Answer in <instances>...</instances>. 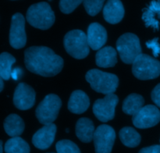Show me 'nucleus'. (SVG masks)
I'll list each match as a JSON object with an SVG mask.
<instances>
[{
  "label": "nucleus",
  "mask_w": 160,
  "mask_h": 153,
  "mask_svg": "<svg viewBox=\"0 0 160 153\" xmlns=\"http://www.w3.org/2000/svg\"><path fill=\"white\" fill-rule=\"evenodd\" d=\"M26 68L37 75L55 76L62 71L63 60L51 49L45 46H31L24 52Z\"/></svg>",
  "instance_id": "1"
},
{
  "label": "nucleus",
  "mask_w": 160,
  "mask_h": 153,
  "mask_svg": "<svg viewBox=\"0 0 160 153\" xmlns=\"http://www.w3.org/2000/svg\"><path fill=\"white\" fill-rule=\"evenodd\" d=\"M26 19L31 26L42 30H47L55 22V14L48 3L41 2L30 6Z\"/></svg>",
  "instance_id": "2"
},
{
  "label": "nucleus",
  "mask_w": 160,
  "mask_h": 153,
  "mask_svg": "<svg viewBox=\"0 0 160 153\" xmlns=\"http://www.w3.org/2000/svg\"><path fill=\"white\" fill-rule=\"evenodd\" d=\"M85 78L94 90L106 95L113 94L119 85V79L117 75L98 69L89 70Z\"/></svg>",
  "instance_id": "3"
},
{
  "label": "nucleus",
  "mask_w": 160,
  "mask_h": 153,
  "mask_svg": "<svg viewBox=\"0 0 160 153\" xmlns=\"http://www.w3.org/2000/svg\"><path fill=\"white\" fill-rule=\"evenodd\" d=\"M63 43L67 53L76 59H84L90 52L87 35L81 30H73L67 33Z\"/></svg>",
  "instance_id": "4"
},
{
  "label": "nucleus",
  "mask_w": 160,
  "mask_h": 153,
  "mask_svg": "<svg viewBox=\"0 0 160 153\" xmlns=\"http://www.w3.org/2000/svg\"><path fill=\"white\" fill-rule=\"evenodd\" d=\"M132 72L136 78L141 80L156 79L160 75V61L141 53L133 62Z\"/></svg>",
  "instance_id": "5"
},
{
  "label": "nucleus",
  "mask_w": 160,
  "mask_h": 153,
  "mask_svg": "<svg viewBox=\"0 0 160 153\" xmlns=\"http://www.w3.org/2000/svg\"><path fill=\"white\" fill-rule=\"evenodd\" d=\"M117 49L122 61L128 64H133L142 53L139 38L133 33L122 35L117 42Z\"/></svg>",
  "instance_id": "6"
},
{
  "label": "nucleus",
  "mask_w": 160,
  "mask_h": 153,
  "mask_svg": "<svg viewBox=\"0 0 160 153\" xmlns=\"http://www.w3.org/2000/svg\"><path fill=\"white\" fill-rule=\"evenodd\" d=\"M62 105L60 98L56 94H48L36 108V117L43 125L52 124L57 118Z\"/></svg>",
  "instance_id": "7"
},
{
  "label": "nucleus",
  "mask_w": 160,
  "mask_h": 153,
  "mask_svg": "<svg viewBox=\"0 0 160 153\" xmlns=\"http://www.w3.org/2000/svg\"><path fill=\"white\" fill-rule=\"evenodd\" d=\"M118 102V97L113 94H107L103 98L95 101L92 108L95 117L103 123L113 119Z\"/></svg>",
  "instance_id": "8"
},
{
  "label": "nucleus",
  "mask_w": 160,
  "mask_h": 153,
  "mask_svg": "<svg viewBox=\"0 0 160 153\" xmlns=\"http://www.w3.org/2000/svg\"><path fill=\"white\" fill-rule=\"evenodd\" d=\"M116 139L115 130L108 125H100L95 130L93 141L95 153H111Z\"/></svg>",
  "instance_id": "9"
},
{
  "label": "nucleus",
  "mask_w": 160,
  "mask_h": 153,
  "mask_svg": "<svg viewBox=\"0 0 160 153\" xmlns=\"http://www.w3.org/2000/svg\"><path fill=\"white\" fill-rule=\"evenodd\" d=\"M27 36L25 32V19L20 13L12 17L9 30V43L14 49H21L26 45Z\"/></svg>",
  "instance_id": "10"
},
{
  "label": "nucleus",
  "mask_w": 160,
  "mask_h": 153,
  "mask_svg": "<svg viewBox=\"0 0 160 153\" xmlns=\"http://www.w3.org/2000/svg\"><path fill=\"white\" fill-rule=\"evenodd\" d=\"M133 124L137 128L146 129L155 127L160 121V112L155 105L144 106L133 116Z\"/></svg>",
  "instance_id": "11"
},
{
  "label": "nucleus",
  "mask_w": 160,
  "mask_h": 153,
  "mask_svg": "<svg viewBox=\"0 0 160 153\" xmlns=\"http://www.w3.org/2000/svg\"><path fill=\"white\" fill-rule=\"evenodd\" d=\"M36 94L32 87L20 83L17 85L13 94V104L20 110H28L35 103Z\"/></svg>",
  "instance_id": "12"
},
{
  "label": "nucleus",
  "mask_w": 160,
  "mask_h": 153,
  "mask_svg": "<svg viewBox=\"0 0 160 153\" xmlns=\"http://www.w3.org/2000/svg\"><path fill=\"white\" fill-rule=\"evenodd\" d=\"M56 134V126L52 123L45 125L38 130L32 138V143L37 149L45 150L48 149L55 140Z\"/></svg>",
  "instance_id": "13"
},
{
  "label": "nucleus",
  "mask_w": 160,
  "mask_h": 153,
  "mask_svg": "<svg viewBox=\"0 0 160 153\" xmlns=\"http://www.w3.org/2000/svg\"><path fill=\"white\" fill-rule=\"evenodd\" d=\"M87 38L89 46L92 50H100L107 41V31L100 24L92 23L88 28Z\"/></svg>",
  "instance_id": "14"
},
{
  "label": "nucleus",
  "mask_w": 160,
  "mask_h": 153,
  "mask_svg": "<svg viewBox=\"0 0 160 153\" xmlns=\"http://www.w3.org/2000/svg\"><path fill=\"white\" fill-rule=\"evenodd\" d=\"M125 10L120 0H108L103 7V17L109 24L115 25L122 20Z\"/></svg>",
  "instance_id": "15"
},
{
  "label": "nucleus",
  "mask_w": 160,
  "mask_h": 153,
  "mask_svg": "<svg viewBox=\"0 0 160 153\" xmlns=\"http://www.w3.org/2000/svg\"><path fill=\"white\" fill-rule=\"evenodd\" d=\"M160 0H152L146 8L143 9L142 20L146 27H151L154 30L159 29Z\"/></svg>",
  "instance_id": "16"
},
{
  "label": "nucleus",
  "mask_w": 160,
  "mask_h": 153,
  "mask_svg": "<svg viewBox=\"0 0 160 153\" xmlns=\"http://www.w3.org/2000/svg\"><path fill=\"white\" fill-rule=\"evenodd\" d=\"M89 105L90 100L88 96L82 90H75L70 95L68 109L74 114H81L87 111Z\"/></svg>",
  "instance_id": "17"
},
{
  "label": "nucleus",
  "mask_w": 160,
  "mask_h": 153,
  "mask_svg": "<svg viewBox=\"0 0 160 153\" xmlns=\"http://www.w3.org/2000/svg\"><path fill=\"white\" fill-rule=\"evenodd\" d=\"M95 62L98 67L111 68L117 62V50L111 46H106L97 52Z\"/></svg>",
  "instance_id": "18"
},
{
  "label": "nucleus",
  "mask_w": 160,
  "mask_h": 153,
  "mask_svg": "<svg viewBox=\"0 0 160 153\" xmlns=\"http://www.w3.org/2000/svg\"><path fill=\"white\" fill-rule=\"evenodd\" d=\"M95 131V127L91 119L81 118L77 122L76 134L82 142H91L93 140Z\"/></svg>",
  "instance_id": "19"
},
{
  "label": "nucleus",
  "mask_w": 160,
  "mask_h": 153,
  "mask_svg": "<svg viewBox=\"0 0 160 153\" xmlns=\"http://www.w3.org/2000/svg\"><path fill=\"white\" fill-rule=\"evenodd\" d=\"M4 130L9 136L12 138L19 137L24 130V123L23 119L16 114H11L4 121Z\"/></svg>",
  "instance_id": "20"
},
{
  "label": "nucleus",
  "mask_w": 160,
  "mask_h": 153,
  "mask_svg": "<svg viewBox=\"0 0 160 153\" xmlns=\"http://www.w3.org/2000/svg\"><path fill=\"white\" fill-rule=\"evenodd\" d=\"M145 100L143 97L137 94H130L123 103V112L134 116L143 108Z\"/></svg>",
  "instance_id": "21"
},
{
  "label": "nucleus",
  "mask_w": 160,
  "mask_h": 153,
  "mask_svg": "<svg viewBox=\"0 0 160 153\" xmlns=\"http://www.w3.org/2000/svg\"><path fill=\"white\" fill-rule=\"evenodd\" d=\"M120 138L127 147L135 148L141 142V135L132 127H127L120 131Z\"/></svg>",
  "instance_id": "22"
},
{
  "label": "nucleus",
  "mask_w": 160,
  "mask_h": 153,
  "mask_svg": "<svg viewBox=\"0 0 160 153\" xmlns=\"http://www.w3.org/2000/svg\"><path fill=\"white\" fill-rule=\"evenodd\" d=\"M4 150L6 153H30V147L24 140L15 137L6 141Z\"/></svg>",
  "instance_id": "23"
},
{
  "label": "nucleus",
  "mask_w": 160,
  "mask_h": 153,
  "mask_svg": "<svg viewBox=\"0 0 160 153\" xmlns=\"http://www.w3.org/2000/svg\"><path fill=\"white\" fill-rule=\"evenodd\" d=\"M16 59L10 53H2L0 54V76L4 80H9L12 73V66Z\"/></svg>",
  "instance_id": "24"
},
{
  "label": "nucleus",
  "mask_w": 160,
  "mask_h": 153,
  "mask_svg": "<svg viewBox=\"0 0 160 153\" xmlns=\"http://www.w3.org/2000/svg\"><path fill=\"white\" fill-rule=\"evenodd\" d=\"M57 153H81L79 148L75 143L69 140H62L56 143Z\"/></svg>",
  "instance_id": "25"
},
{
  "label": "nucleus",
  "mask_w": 160,
  "mask_h": 153,
  "mask_svg": "<svg viewBox=\"0 0 160 153\" xmlns=\"http://www.w3.org/2000/svg\"><path fill=\"white\" fill-rule=\"evenodd\" d=\"M106 0H84V4L86 12L90 16H95L102 10Z\"/></svg>",
  "instance_id": "26"
},
{
  "label": "nucleus",
  "mask_w": 160,
  "mask_h": 153,
  "mask_svg": "<svg viewBox=\"0 0 160 153\" xmlns=\"http://www.w3.org/2000/svg\"><path fill=\"white\" fill-rule=\"evenodd\" d=\"M84 0H60L59 9L63 14H71Z\"/></svg>",
  "instance_id": "27"
},
{
  "label": "nucleus",
  "mask_w": 160,
  "mask_h": 153,
  "mask_svg": "<svg viewBox=\"0 0 160 153\" xmlns=\"http://www.w3.org/2000/svg\"><path fill=\"white\" fill-rule=\"evenodd\" d=\"M146 46L150 50H152L154 57H159L160 54V44L159 43L158 38H155L152 40L148 41L146 42Z\"/></svg>",
  "instance_id": "28"
},
{
  "label": "nucleus",
  "mask_w": 160,
  "mask_h": 153,
  "mask_svg": "<svg viewBox=\"0 0 160 153\" xmlns=\"http://www.w3.org/2000/svg\"><path fill=\"white\" fill-rule=\"evenodd\" d=\"M152 99L153 102L160 108V83L154 88L152 92Z\"/></svg>",
  "instance_id": "29"
},
{
  "label": "nucleus",
  "mask_w": 160,
  "mask_h": 153,
  "mask_svg": "<svg viewBox=\"0 0 160 153\" xmlns=\"http://www.w3.org/2000/svg\"><path fill=\"white\" fill-rule=\"evenodd\" d=\"M139 153H160V145H156L144 148L141 149Z\"/></svg>",
  "instance_id": "30"
},
{
  "label": "nucleus",
  "mask_w": 160,
  "mask_h": 153,
  "mask_svg": "<svg viewBox=\"0 0 160 153\" xmlns=\"http://www.w3.org/2000/svg\"><path fill=\"white\" fill-rule=\"evenodd\" d=\"M23 70L20 68H15L12 70V73H11V77L14 80H19L23 75Z\"/></svg>",
  "instance_id": "31"
},
{
  "label": "nucleus",
  "mask_w": 160,
  "mask_h": 153,
  "mask_svg": "<svg viewBox=\"0 0 160 153\" xmlns=\"http://www.w3.org/2000/svg\"><path fill=\"white\" fill-rule=\"evenodd\" d=\"M4 87V83H3V79L1 76H0V92H2V90H3Z\"/></svg>",
  "instance_id": "32"
},
{
  "label": "nucleus",
  "mask_w": 160,
  "mask_h": 153,
  "mask_svg": "<svg viewBox=\"0 0 160 153\" xmlns=\"http://www.w3.org/2000/svg\"><path fill=\"white\" fill-rule=\"evenodd\" d=\"M3 152V148H2V141L0 140V153Z\"/></svg>",
  "instance_id": "33"
},
{
  "label": "nucleus",
  "mask_w": 160,
  "mask_h": 153,
  "mask_svg": "<svg viewBox=\"0 0 160 153\" xmlns=\"http://www.w3.org/2000/svg\"><path fill=\"white\" fill-rule=\"evenodd\" d=\"M48 1H52V0H48Z\"/></svg>",
  "instance_id": "34"
}]
</instances>
